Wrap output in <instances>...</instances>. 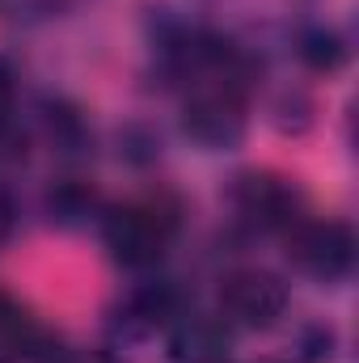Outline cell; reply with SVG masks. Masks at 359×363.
<instances>
[{"label": "cell", "mask_w": 359, "mask_h": 363, "mask_svg": "<svg viewBox=\"0 0 359 363\" xmlns=\"http://www.w3.org/2000/svg\"><path fill=\"white\" fill-rule=\"evenodd\" d=\"M174 317H182V313H178V291L170 283H148V287L131 291V300L123 308V325L131 334H148V330H157Z\"/></svg>", "instance_id": "cell-7"}, {"label": "cell", "mask_w": 359, "mask_h": 363, "mask_svg": "<svg viewBox=\"0 0 359 363\" xmlns=\"http://www.w3.org/2000/svg\"><path fill=\"white\" fill-rule=\"evenodd\" d=\"M300 55H304L313 68H334V64L343 60V43H338L330 30H313V34H304Z\"/></svg>", "instance_id": "cell-10"}, {"label": "cell", "mask_w": 359, "mask_h": 363, "mask_svg": "<svg viewBox=\"0 0 359 363\" xmlns=\"http://www.w3.org/2000/svg\"><path fill=\"white\" fill-rule=\"evenodd\" d=\"M93 211H97V190L85 186V182L68 178V182H55V186L47 190V216H51L55 224H64V228L85 224Z\"/></svg>", "instance_id": "cell-8"}, {"label": "cell", "mask_w": 359, "mask_h": 363, "mask_svg": "<svg viewBox=\"0 0 359 363\" xmlns=\"http://www.w3.org/2000/svg\"><path fill=\"white\" fill-rule=\"evenodd\" d=\"M51 363H118L110 351H60Z\"/></svg>", "instance_id": "cell-12"}, {"label": "cell", "mask_w": 359, "mask_h": 363, "mask_svg": "<svg viewBox=\"0 0 359 363\" xmlns=\"http://www.w3.org/2000/svg\"><path fill=\"white\" fill-rule=\"evenodd\" d=\"M101 237L123 267H153L174 237V216L161 211V203H127L106 216Z\"/></svg>", "instance_id": "cell-1"}, {"label": "cell", "mask_w": 359, "mask_h": 363, "mask_svg": "<svg viewBox=\"0 0 359 363\" xmlns=\"http://www.w3.org/2000/svg\"><path fill=\"white\" fill-rule=\"evenodd\" d=\"M228 325L220 317H203V313H190L182 317L178 330H174V363H224L228 359Z\"/></svg>", "instance_id": "cell-6"}, {"label": "cell", "mask_w": 359, "mask_h": 363, "mask_svg": "<svg viewBox=\"0 0 359 363\" xmlns=\"http://www.w3.org/2000/svg\"><path fill=\"white\" fill-rule=\"evenodd\" d=\"M287 254L304 274L334 283L355 262V237L343 220H296L287 233Z\"/></svg>", "instance_id": "cell-2"}, {"label": "cell", "mask_w": 359, "mask_h": 363, "mask_svg": "<svg viewBox=\"0 0 359 363\" xmlns=\"http://www.w3.org/2000/svg\"><path fill=\"white\" fill-rule=\"evenodd\" d=\"M287 308V287L270 271H233L220 283V313L233 325L267 330Z\"/></svg>", "instance_id": "cell-4"}, {"label": "cell", "mask_w": 359, "mask_h": 363, "mask_svg": "<svg viewBox=\"0 0 359 363\" xmlns=\"http://www.w3.org/2000/svg\"><path fill=\"white\" fill-rule=\"evenodd\" d=\"M182 127L203 148H233L245 131V106H241L237 81H220L211 89H199L186 101Z\"/></svg>", "instance_id": "cell-3"}, {"label": "cell", "mask_w": 359, "mask_h": 363, "mask_svg": "<svg viewBox=\"0 0 359 363\" xmlns=\"http://www.w3.org/2000/svg\"><path fill=\"white\" fill-rule=\"evenodd\" d=\"M30 347H34V325H30V317H26L13 300L0 296V363H13L17 355H26Z\"/></svg>", "instance_id": "cell-9"}, {"label": "cell", "mask_w": 359, "mask_h": 363, "mask_svg": "<svg viewBox=\"0 0 359 363\" xmlns=\"http://www.w3.org/2000/svg\"><path fill=\"white\" fill-rule=\"evenodd\" d=\"M237 211L258 228H292L296 224V190L275 174H245L233 190Z\"/></svg>", "instance_id": "cell-5"}, {"label": "cell", "mask_w": 359, "mask_h": 363, "mask_svg": "<svg viewBox=\"0 0 359 363\" xmlns=\"http://www.w3.org/2000/svg\"><path fill=\"white\" fill-rule=\"evenodd\" d=\"M13 97H17V77H13V68L0 60V135L9 131V118H13Z\"/></svg>", "instance_id": "cell-11"}]
</instances>
